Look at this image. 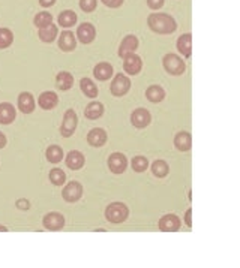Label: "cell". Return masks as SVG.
Wrapping results in <instances>:
<instances>
[{
  "label": "cell",
  "instance_id": "7a4b0ae2",
  "mask_svg": "<svg viewBox=\"0 0 240 268\" xmlns=\"http://www.w3.org/2000/svg\"><path fill=\"white\" fill-rule=\"evenodd\" d=\"M129 216V208L123 202H113L105 208V219L114 225L123 223Z\"/></svg>",
  "mask_w": 240,
  "mask_h": 268
},
{
  "label": "cell",
  "instance_id": "f35d334b",
  "mask_svg": "<svg viewBox=\"0 0 240 268\" xmlns=\"http://www.w3.org/2000/svg\"><path fill=\"white\" fill-rule=\"evenodd\" d=\"M191 216H192V210L188 208V210H186V214H185V223L188 225V228L192 227V219H191Z\"/></svg>",
  "mask_w": 240,
  "mask_h": 268
},
{
  "label": "cell",
  "instance_id": "ba28073f",
  "mask_svg": "<svg viewBox=\"0 0 240 268\" xmlns=\"http://www.w3.org/2000/svg\"><path fill=\"white\" fill-rule=\"evenodd\" d=\"M152 121V115L146 108H137L132 111L131 114V123L137 127V129H144L147 127Z\"/></svg>",
  "mask_w": 240,
  "mask_h": 268
},
{
  "label": "cell",
  "instance_id": "836d02e7",
  "mask_svg": "<svg viewBox=\"0 0 240 268\" xmlns=\"http://www.w3.org/2000/svg\"><path fill=\"white\" fill-rule=\"evenodd\" d=\"M131 166L135 172H144L149 168V160L144 156H135L131 162Z\"/></svg>",
  "mask_w": 240,
  "mask_h": 268
},
{
  "label": "cell",
  "instance_id": "b9f144b4",
  "mask_svg": "<svg viewBox=\"0 0 240 268\" xmlns=\"http://www.w3.org/2000/svg\"><path fill=\"white\" fill-rule=\"evenodd\" d=\"M0 231H2V232H6V231H8V228H6V227H3V225H0Z\"/></svg>",
  "mask_w": 240,
  "mask_h": 268
},
{
  "label": "cell",
  "instance_id": "ab89813d",
  "mask_svg": "<svg viewBox=\"0 0 240 268\" xmlns=\"http://www.w3.org/2000/svg\"><path fill=\"white\" fill-rule=\"evenodd\" d=\"M56 3V0H39V5L42 8H50Z\"/></svg>",
  "mask_w": 240,
  "mask_h": 268
},
{
  "label": "cell",
  "instance_id": "5b68a950",
  "mask_svg": "<svg viewBox=\"0 0 240 268\" xmlns=\"http://www.w3.org/2000/svg\"><path fill=\"white\" fill-rule=\"evenodd\" d=\"M131 88V79L125 75V74H117L111 82V95L116 96V98H122L125 96Z\"/></svg>",
  "mask_w": 240,
  "mask_h": 268
},
{
  "label": "cell",
  "instance_id": "1f68e13d",
  "mask_svg": "<svg viewBox=\"0 0 240 268\" xmlns=\"http://www.w3.org/2000/svg\"><path fill=\"white\" fill-rule=\"evenodd\" d=\"M48 178H50V182L54 186H62L66 182V174L60 168H53L50 171V175H48Z\"/></svg>",
  "mask_w": 240,
  "mask_h": 268
},
{
  "label": "cell",
  "instance_id": "9a60e30c",
  "mask_svg": "<svg viewBox=\"0 0 240 268\" xmlns=\"http://www.w3.org/2000/svg\"><path fill=\"white\" fill-rule=\"evenodd\" d=\"M75 47H77V38L74 36V33L69 30L62 32V35L59 36V48L65 53H71L75 50Z\"/></svg>",
  "mask_w": 240,
  "mask_h": 268
},
{
  "label": "cell",
  "instance_id": "74e56055",
  "mask_svg": "<svg viewBox=\"0 0 240 268\" xmlns=\"http://www.w3.org/2000/svg\"><path fill=\"white\" fill-rule=\"evenodd\" d=\"M17 208L20 210H29L30 208V202L27 199H18L17 201Z\"/></svg>",
  "mask_w": 240,
  "mask_h": 268
},
{
  "label": "cell",
  "instance_id": "7c38bea8",
  "mask_svg": "<svg viewBox=\"0 0 240 268\" xmlns=\"http://www.w3.org/2000/svg\"><path fill=\"white\" fill-rule=\"evenodd\" d=\"M141 68H143V60L135 53L123 59V71L128 75H138L141 72Z\"/></svg>",
  "mask_w": 240,
  "mask_h": 268
},
{
  "label": "cell",
  "instance_id": "5bb4252c",
  "mask_svg": "<svg viewBox=\"0 0 240 268\" xmlns=\"http://www.w3.org/2000/svg\"><path fill=\"white\" fill-rule=\"evenodd\" d=\"M107 132L101 127H95L87 133V143L92 147H102L107 143Z\"/></svg>",
  "mask_w": 240,
  "mask_h": 268
},
{
  "label": "cell",
  "instance_id": "7402d4cb",
  "mask_svg": "<svg viewBox=\"0 0 240 268\" xmlns=\"http://www.w3.org/2000/svg\"><path fill=\"white\" fill-rule=\"evenodd\" d=\"M57 33H59L57 26L53 24V23H50V24H47V26H44V27L39 29L38 36H39V39H41L42 42H45V43H51V42L57 38Z\"/></svg>",
  "mask_w": 240,
  "mask_h": 268
},
{
  "label": "cell",
  "instance_id": "484cf974",
  "mask_svg": "<svg viewBox=\"0 0 240 268\" xmlns=\"http://www.w3.org/2000/svg\"><path fill=\"white\" fill-rule=\"evenodd\" d=\"M102 114H104V105L101 102H90L84 110V115L89 120H98L99 117H102Z\"/></svg>",
  "mask_w": 240,
  "mask_h": 268
},
{
  "label": "cell",
  "instance_id": "2e32d148",
  "mask_svg": "<svg viewBox=\"0 0 240 268\" xmlns=\"http://www.w3.org/2000/svg\"><path fill=\"white\" fill-rule=\"evenodd\" d=\"M65 162H66V166H68L69 169L78 171V169H81V168L84 166L86 157H84V154H83L81 152H78V150H71V152L68 153Z\"/></svg>",
  "mask_w": 240,
  "mask_h": 268
},
{
  "label": "cell",
  "instance_id": "8d00e7d4",
  "mask_svg": "<svg viewBox=\"0 0 240 268\" xmlns=\"http://www.w3.org/2000/svg\"><path fill=\"white\" fill-rule=\"evenodd\" d=\"M147 6L153 11L159 9L164 6V0H147Z\"/></svg>",
  "mask_w": 240,
  "mask_h": 268
},
{
  "label": "cell",
  "instance_id": "60d3db41",
  "mask_svg": "<svg viewBox=\"0 0 240 268\" xmlns=\"http://www.w3.org/2000/svg\"><path fill=\"white\" fill-rule=\"evenodd\" d=\"M5 146H6V137L3 135L2 132H0V150H2Z\"/></svg>",
  "mask_w": 240,
  "mask_h": 268
},
{
  "label": "cell",
  "instance_id": "d590c367",
  "mask_svg": "<svg viewBox=\"0 0 240 268\" xmlns=\"http://www.w3.org/2000/svg\"><path fill=\"white\" fill-rule=\"evenodd\" d=\"M101 2H102L105 6H108V8H113V9H116V8H120V6L123 5V0H101Z\"/></svg>",
  "mask_w": 240,
  "mask_h": 268
},
{
  "label": "cell",
  "instance_id": "e0dca14e",
  "mask_svg": "<svg viewBox=\"0 0 240 268\" xmlns=\"http://www.w3.org/2000/svg\"><path fill=\"white\" fill-rule=\"evenodd\" d=\"M176 47H177V51H179L183 57L189 59L191 54H192V35H191V33L182 35V36L177 39Z\"/></svg>",
  "mask_w": 240,
  "mask_h": 268
},
{
  "label": "cell",
  "instance_id": "ffe728a7",
  "mask_svg": "<svg viewBox=\"0 0 240 268\" xmlns=\"http://www.w3.org/2000/svg\"><path fill=\"white\" fill-rule=\"evenodd\" d=\"M113 74H114L113 66L107 62H101L93 68V75L98 81H107L113 77Z\"/></svg>",
  "mask_w": 240,
  "mask_h": 268
},
{
  "label": "cell",
  "instance_id": "4fadbf2b",
  "mask_svg": "<svg viewBox=\"0 0 240 268\" xmlns=\"http://www.w3.org/2000/svg\"><path fill=\"white\" fill-rule=\"evenodd\" d=\"M77 38L81 43H92L96 38V29L90 23H83L77 29Z\"/></svg>",
  "mask_w": 240,
  "mask_h": 268
},
{
  "label": "cell",
  "instance_id": "3957f363",
  "mask_svg": "<svg viewBox=\"0 0 240 268\" xmlns=\"http://www.w3.org/2000/svg\"><path fill=\"white\" fill-rule=\"evenodd\" d=\"M162 65H164V69H165L170 75H174V77L182 75V74L185 72V69H186V65H185V62L182 60V57L177 56V54H173V53L164 56Z\"/></svg>",
  "mask_w": 240,
  "mask_h": 268
},
{
  "label": "cell",
  "instance_id": "8fae6325",
  "mask_svg": "<svg viewBox=\"0 0 240 268\" xmlns=\"http://www.w3.org/2000/svg\"><path fill=\"white\" fill-rule=\"evenodd\" d=\"M138 38L135 35H128L123 38L122 43H120V47H119V56L122 59H125L126 56L129 54H134L138 48Z\"/></svg>",
  "mask_w": 240,
  "mask_h": 268
},
{
  "label": "cell",
  "instance_id": "30bf717a",
  "mask_svg": "<svg viewBox=\"0 0 240 268\" xmlns=\"http://www.w3.org/2000/svg\"><path fill=\"white\" fill-rule=\"evenodd\" d=\"M108 168L113 174H123L128 168V159L123 153H113L108 157Z\"/></svg>",
  "mask_w": 240,
  "mask_h": 268
},
{
  "label": "cell",
  "instance_id": "d6986e66",
  "mask_svg": "<svg viewBox=\"0 0 240 268\" xmlns=\"http://www.w3.org/2000/svg\"><path fill=\"white\" fill-rule=\"evenodd\" d=\"M38 104L42 110L50 111V110L56 108V105L59 104V98L54 92H44V93H41Z\"/></svg>",
  "mask_w": 240,
  "mask_h": 268
},
{
  "label": "cell",
  "instance_id": "f1b7e54d",
  "mask_svg": "<svg viewBox=\"0 0 240 268\" xmlns=\"http://www.w3.org/2000/svg\"><path fill=\"white\" fill-rule=\"evenodd\" d=\"M152 172H153V175L155 177H158V178H164V177H167L168 175V172H170V166H168V163L165 162V160H162V159H158V160H155L153 163H152Z\"/></svg>",
  "mask_w": 240,
  "mask_h": 268
},
{
  "label": "cell",
  "instance_id": "603a6c76",
  "mask_svg": "<svg viewBox=\"0 0 240 268\" xmlns=\"http://www.w3.org/2000/svg\"><path fill=\"white\" fill-rule=\"evenodd\" d=\"M174 147L179 152H189L192 147V137L189 132H179L174 137Z\"/></svg>",
  "mask_w": 240,
  "mask_h": 268
},
{
  "label": "cell",
  "instance_id": "d6a6232c",
  "mask_svg": "<svg viewBox=\"0 0 240 268\" xmlns=\"http://www.w3.org/2000/svg\"><path fill=\"white\" fill-rule=\"evenodd\" d=\"M50 23H53V15L50 12H38L35 15V18H33V24L38 29H41V27H44L47 24H50Z\"/></svg>",
  "mask_w": 240,
  "mask_h": 268
},
{
  "label": "cell",
  "instance_id": "f546056e",
  "mask_svg": "<svg viewBox=\"0 0 240 268\" xmlns=\"http://www.w3.org/2000/svg\"><path fill=\"white\" fill-rule=\"evenodd\" d=\"M57 21H59V24H60L62 27L69 29V27H72V26L77 23V14H75L74 11H71V9H66V11H63V12L59 15Z\"/></svg>",
  "mask_w": 240,
  "mask_h": 268
},
{
  "label": "cell",
  "instance_id": "e575fe53",
  "mask_svg": "<svg viewBox=\"0 0 240 268\" xmlns=\"http://www.w3.org/2000/svg\"><path fill=\"white\" fill-rule=\"evenodd\" d=\"M98 6V0H80V8L84 12H93Z\"/></svg>",
  "mask_w": 240,
  "mask_h": 268
},
{
  "label": "cell",
  "instance_id": "9c48e42d",
  "mask_svg": "<svg viewBox=\"0 0 240 268\" xmlns=\"http://www.w3.org/2000/svg\"><path fill=\"white\" fill-rule=\"evenodd\" d=\"M62 196H63V199L66 202H77V201H80L81 196H83V186H81V183H78V182L68 183L63 188V191H62Z\"/></svg>",
  "mask_w": 240,
  "mask_h": 268
},
{
  "label": "cell",
  "instance_id": "8992f818",
  "mask_svg": "<svg viewBox=\"0 0 240 268\" xmlns=\"http://www.w3.org/2000/svg\"><path fill=\"white\" fill-rule=\"evenodd\" d=\"M42 225L47 231H60L65 227V217L57 211H51L44 216Z\"/></svg>",
  "mask_w": 240,
  "mask_h": 268
},
{
  "label": "cell",
  "instance_id": "ac0fdd59",
  "mask_svg": "<svg viewBox=\"0 0 240 268\" xmlns=\"http://www.w3.org/2000/svg\"><path fill=\"white\" fill-rule=\"evenodd\" d=\"M17 117V111L12 104H0V124H11Z\"/></svg>",
  "mask_w": 240,
  "mask_h": 268
},
{
  "label": "cell",
  "instance_id": "6da1fadb",
  "mask_svg": "<svg viewBox=\"0 0 240 268\" xmlns=\"http://www.w3.org/2000/svg\"><path fill=\"white\" fill-rule=\"evenodd\" d=\"M147 26L150 27L152 32L159 33V35H170L177 29L176 20L168 15V14H161V12H153L147 17Z\"/></svg>",
  "mask_w": 240,
  "mask_h": 268
},
{
  "label": "cell",
  "instance_id": "52a82bcc",
  "mask_svg": "<svg viewBox=\"0 0 240 268\" xmlns=\"http://www.w3.org/2000/svg\"><path fill=\"white\" fill-rule=\"evenodd\" d=\"M158 227L162 232H176L182 227V220L176 214H165L159 219Z\"/></svg>",
  "mask_w": 240,
  "mask_h": 268
},
{
  "label": "cell",
  "instance_id": "cb8c5ba5",
  "mask_svg": "<svg viewBox=\"0 0 240 268\" xmlns=\"http://www.w3.org/2000/svg\"><path fill=\"white\" fill-rule=\"evenodd\" d=\"M56 85L59 90L62 92H66L69 88L74 85V77L71 72H66V71H62L56 75Z\"/></svg>",
  "mask_w": 240,
  "mask_h": 268
},
{
  "label": "cell",
  "instance_id": "d4e9b609",
  "mask_svg": "<svg viewBox=\"0 0 240 268\" xmlns=\"http://www.w3.org/2000/svg\"><path fill=\"white\" fill-rule=\"evenodd\" d=\"M146 98L152 104H159L165 99V90L161 85H150L146 90Z\"/></svg>",
  "mask_w": 240,
  "mask_h": 268
},
{
  "label": "cell",
  "instance_id": "277c9868",
  "mask_svg": "<svg viewBox=\"0 0 240 268\" xmlns=\"http://www.w3.org/2000/svg\"><path fill=\"white\" fill-rule=\"evenodd\" d=\"M78 124V117L77 113L74 110H66L65 115H63V121H62V127H60V133L63 138H69L74 135V132L77 129Z\"/></svg>",
  "mask_w": 240,
  "mask_h": 268
},
{
  "label": "cell",
  "instance_id": "4dcf8cb0",
  "mask_svg": "<svg viewBox=\"0 0 240 268\" xmlns=\"http://www.w3.org/2000/svg\"><path fill=\"white\" fill-rule=\"evenodd\" d=\"M12 42H14V33L6 27L0 29V50H5V48L11 47Z\"/></svg>",
  "mask_w": 240,
  "mask_h": 268
},
{
  "label": "cell",
  "instance_id": "4316f807",
  "mask_svg": "<svg viewBox=\"0 0 240 268\" xmlns=\"http://www.w3.org/2000/svg\"><path fill=\"white\" fill-rule=\"evenodd\" d=\"M80 88H81V92L87 96V98H96L98 96V93H99V90H98V85H96L90 78H83L81 81H80Z\"/></svg>",
  "mask_w": 240,
  "mask_h": 268
},
{
  "label": "cell",
  "instance_id": "83f0119b",
  "mask_svg": "<svg viewBox=\"0 0 240 268\" xmlns=\"http://www.w3.org/2000/svg\"><path fill=\"white\" fill-rule=\"evenodd\" d=\"M45 156H47V160L50 162V163H59V162H62V159H63V150H62V147H59V146H50L47 149V152H45Z\"/></svg>",
  "mask_w": 240,
  "mask_h": 268
},
{
  "label": "cell",
  "instance_id": "44dd1931",
  "mask_svg": "<svg viewBox=\"0 0 240 268\" xmlns=\"http://www.w3.org/2000/svg\"><path fill=\"white\" fill-rule=\"evenodd\" d=\"M18 110L23 114H32L35 111V99L29 92H23L18 96Z\"/></svg>",
  "mask_w": 240,
  "mask_h": 268
}]
</instances>
